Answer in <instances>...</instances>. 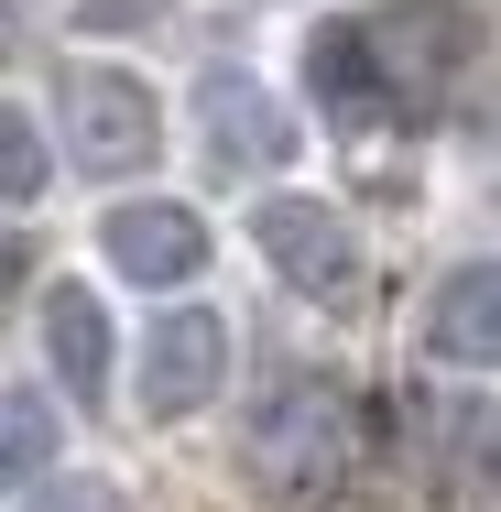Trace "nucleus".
<instances>
[{
    "label": "nucleus",
    "mask_w": 501,
    "mask_h": 512,
    "mask_svg": "<svg viewBox=\"0 0 501 512\" xmlns=\"http://www.w3.org/2000/svg\"><path fill=\"white\" fill-rule=\"evenodd\" d=\"M349 458H360V436H349V393L338 382H284L251 414V436H240V469H251L262 502H327L349 480Z\"/></svg>",
    "instance_id": "1"
},
{
    "label": "nucleus",
    "mask_w": 501,
    "mask_h": 512,
    "mask_svg": "<svg viewBox=\"0 0 501 512\" xmlns=\"http://www.w3.org/2000/svg\"><path fill=\"white\" fill-rule=\"evenodd\" d=\"M251 240H262V262L295 284L305 306H327V316H349V306H360V284H371L360 229H349L327 197H262V207H251Z\"/></svg>",
    "instance_id": "2"
},
{
    "label": "nucleus",
    "mask_w": 501,
    "mask_h": 512,
    "mask_svg": "<svg viewBox=\"0 0 501 512\" xmlns=\"http://www.w3.org/2000/svg\"><path fill=\"white\" fill-rule=\"evenodd\" d=\"M55 120H66V153L88 175H142L153 142H164V99L131 66H66L55 77Z\"/></svg>",
    "instance_id": "3"
},
{
    "label": "nucleus",
    "mask_w": 501,
    "mask_h": 512,
    "mask_svg": "<svg viewBox=\"0 0 501 512\" xmlns=\"http://www.w3.org/2000/svg\"><path fill=\"white\" fill-rule=\"evenodd\" d=\"M229 382V316L218 306H164L142 327V414L153 425H186L197 404H218Z\"/></svg>",
    "instance_id": "4"
},
{
    "label": "nucleus",
    "mask_w": 501,
    "mask_h": 512,
    "mask_svg": "<svg viewBox=\"0 0 501 512\" xmlns=\"http://www.w3.org/2000/svg\"><path fill=\"white\" fill-rule=\"evenodd\" d=\"M197 131H207V164H218V175H284L305 153V120L273 99L262 77H240V66H218L197 88Z\"/></svg>",
    "instance_id": "5"
},
{
    "label": "nucleus",
    "mask_w": 501,
    "mask_h": 512,
    "mask_svg": "<svg viewBox=\"0 0 501 512\" xmlns=\"http://www.w3.org/2000/svg\"><path fill=\"white\" fill-rule=\"evenodd\" d=\"M99 251H109V273L120 284H197L207 273V218L197 207H175V197H120L99 218Z\"/></svg>",
    "instance_id": "6"
},
{
    "label": "nucleus",
    "mask_w": 501,
    "mask_h": 512,
    "mask_svg": "<svg viewBox=\"0 0 501 512\" xmlns=\"http://www.w3.org/2000/svg\"><path fill=\"white\" fill-rule=\"evenodd\" d=\"M425 349H436L447 371H501V251L436 273V295H425Z\"/></svg>",
    "instance_id": "7"
},
{
    "label": "nucleus",
    "mask_w": 501,
    "mask_h": 512,
    "mask_svg": "<svg viewBox=\"0 0 501 512\" xmlns=\"http://www.w3.org/2000/svg\"><path fill=\"white\" fill-rule=\"evenodd\" d=\"M44 360L77 404H109V371H120V338H109V306L88 284H44Z\"/></svg>",
    "instance_id": "8"
},
{
    "label": "nucleus",
    "mask_w": 501,
    "mask_h": 512,
    "mask_svg": "<svg viewBox=\"0 0 501 512\" xmlns=\"http://www.w3.org/2000/svg\"><path fill=\"white\" fill-rule=\"evenodd\" d=\"M305 88H316L327 120H349V131L393 109V77H382V55H371L360 22H316V44H305Z\"/></svg>",
    "instance_id": "9"
},
{
    "label": "nucleus",
    "mask_w": 501,
    "mask_h": 512,
    "mask_svg": "<svg viewBox=\"0 0 501 512\" xmlns=\"http://www.w3.org/2000/svg\"><path fill=\"white\" fill-rule=\"evenodd\" d=\"M0 458H11V480L33 491V480H55V404L33 393V382H11V404H0Z\"/></svg>",
    "instance_id": "10"
},
{
    "label": "nucleus",
    "mask_w": 501,
    "mask_h": 512,
    "mask_svg": "<svg viewBox=\"0 0 501 512\" xmlns=\"http://www.w3.org/2000/svg\"><path fill=\"white\" fill-rule=\"evenodd\" d=\"M447 491H458V502L501 491V404H469L447 425Z\"/></svg>",
    "instance_id": "11"
},
{
    "label": "nucleus",
    "mask_w": 501,
    "mask_h": 512,
    "mask_svg": "<svg viewBox=\"0 0 501 512\" xmlns=\"http://www.w3.org/2000/svg\"><path fill=\"white\" fill-rule=\"evenodd\" d=\"M22 512H131V491L99 480V469H55V480H33V491H22Z\"/></svg>",
    "instance_id": "12"
},
{
    "label": "nucleus",
    "mask_w": 501,
    "mask_h": 512,
    "mask_svg": "<svg viewBox=\"0 0 501 512\" xmlns=\"http://www.w3.org/2000/svg\"><path fill=\"white\" fill-rule=\"evenodd\" d=\"M0 186H11V207L44 197V131H33V109H0Z\"/></svg>",
    "instance_id": "13"
},
{
    "label": "nucleus",
    "mask_w": 501,
    "mask_h": 512,
    "mask_svg": "<svg viewBox=\"0 0 501 512\" xmlns=\"http://www.w3.org/2000/svg\"><path fill=\"white\" fill-rule=\"evenodd\" d=\"M77 22H88V33H131V22H153V0H88Z\"/></svg>",
    "instance_id": "14"
}]
</instances>
